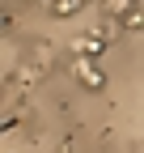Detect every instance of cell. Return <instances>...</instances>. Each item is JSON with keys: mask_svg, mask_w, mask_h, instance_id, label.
<instances>
[{"mask_svg": "<svg viewBox=\"0 0 144 153\" xmlns=\"http://www.w3.org/2000/svg\"><path fill=\"white\" fill-rule=\"evenodd\" d=\"M72 51H76V60H93V55L106 51V34L93 30V34H76L72 38Z\"/></svg>", "mask_w": 144, "mask_h": 153, "instance_id": "6da1fadb", "label": "cell"}, {"mask_svg": "<svg viewBox=\"0 0 144 153\" xmlns=\"http://www.w3.org/2000/svg\"><path fill=\"white\" fill-rule=\"evenodd\" d=\"M76 76H81V85H85L89 94H98V89L106 85V72H102L93 60H76Z\"/></svg>", "mask_w": 144, "mask_h": 153, "instance_id": "7a4b0ae2", "label": "cell"}, {"mask_svg": "<svg viewBox=\"0 0 144 153\" xmlns=\"http://www.w3.org/2000/svg\"><path fill=\"white\" fill-rule=\"evenodd\" d=\"M123 30H140L144 34V9H132L127 17H123Z\"/></svg>", "mask_w": 144, "mask_h": 153, "instance_id": "5b68a950", "label": "cell"}, {"mask_svg": "<svg viewBox=\"0 0 144 153\" xmlns=\"http://www.w3.org/2000/svg\"><path fill=\"white\" fill-rule=\"evenodd\" d=\"M102 9L110 13V17H119V22H123V17L136 9V0H102Z\"/></svg>", "mask_w": 144, "mask_h": 153, "instance_id": "3957f363", "label": "cell"}, {"mask_svg": "<svg viewBox=\"0 0 144 153\" xmlns=\"http://www.w3.org/2000/svg\"><path fill=\"white\" fill-rule=\"evenodd\" d=\"M81 4H85V0H51V13H55V17H72Z\"/></svg>", "mask_w": 144, "mask_h": 153, "instance_id": "277c9868", "label": "cell"}]
</instances>
